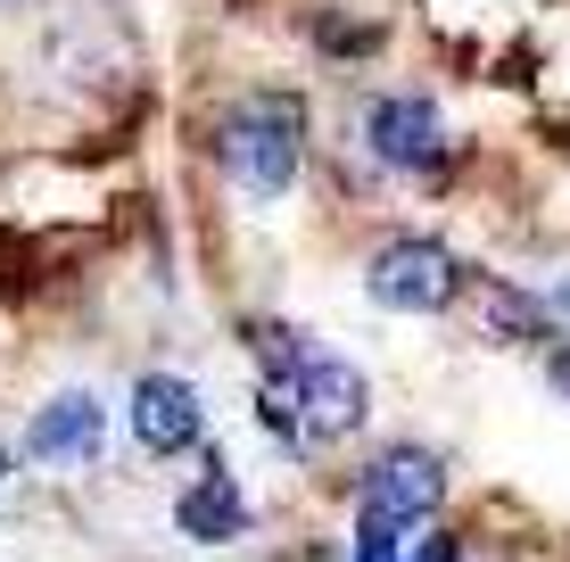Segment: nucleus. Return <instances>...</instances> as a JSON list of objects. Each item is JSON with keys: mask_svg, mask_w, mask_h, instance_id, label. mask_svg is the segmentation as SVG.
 Listing matches in <instances>:
<instances>
[{"mask_svg": "<svg viewBox=\"0 0 570 562\" xmlns=\"http://www.w3.org/2000/svg\"><path fill=\"white\" fill-rule=\"evenodd\" d=\"M265 422H273V438H347V431H364V373L356 364H340V356H323V347H306L298 364H282V373H265Z\"/></svg>", "mask_w": 570, "mask_h": 562, "instance_id": "f257e3e1", "label": "nucleus"}, {"mask_svg": "<svg viewBox=\"0 0 570 562\" xmlns=\"http://www.w3.org/2000/svg\"><path fill=\"white\" fill-rule=\"evenodd\" d=\"M224 166H232V183H240L248 199H282V190L298 183V166H306V116L289 108V100H248V108H232V125H224Z\"/></svg>", "mask_w": 570, "mask_h": 562, "instance_id": "f03ea898", "label": "nucleus"}, {"mask_svg": "<svg viewBox=\"0 0 570 562\" xmlns=\"http://www.w3.org/2000/svg\"><path fill=\"white\" fill-rule=\"evenodd\" d=\"M455 282H463V265H455V248H439V240H389L381 257L364 265L372 306H389V315H439V306L455 298Z\"/></svg>", "mask_w": 570, "mask_h": 562, "instance_id": "7ed1b4c3", "label": "nucleus"}, {"mask_svg": "<svg viewBox=\"0 0 570 562\" xmlns=\"http://www.w3.org/2000/svg\"><path fill=\"white\" fill-rule=\"evenodd\" d=\"M364 149L381 166H397V174H430V166L446 158V125H439V108H430V100L389 91V100L364 108Z\"/></svg>", "mask_w": 570, "mask_h": 562, "instance_id": "20e7f679", "label": "nucleus"}, {"mask_svg": "<svg viewBox=\"0 0 570 562\" xmlns=\"http://www.w3.org/2000/svg\"><path fill=\"white\" fill-rule=\"evenodd\" d=\"M26 455L33 463H100L108 455V405L91 390H58L33 405L26 422Z\"/></svg>", "mask_w": 570, "mask_h": 562, "instance_id": "39448f33", "label": "nucleus"}, {"mask_svg": "<svg viewBox=\"0 0 570 562\" xmlns=\"http://www.w3.org/2000/svg\"><path fill=\"white\" fill-rule=\"evenodd\" d=\"M439 496H446V463L430 447H389L381 463H372V480H364V513L397 521V530L430 521V513H439Z\"/></svg>", "mask_w": 570, "mask_h": 562, "instance_id": "423d86ee", "label": "nucleus"}, {"mask_svg": "<svg viewBox=\"0 0 570 562\" xmlns=\"http://www.w3.org/2000/svg\"><path fill=\"white\" fill-rule=\"evenodd\" d=\"M207 414H199V390H190L183 373H149L141 390H132V438H141L149 455H183L199 447Z\"/></svg>", "mask_w": 570, "mask_h": 562, "instance_id": "0eeeda50", "label": "nucleus"}, {"mask_svg": "<svg viewBox=\"0 0 570 562\" xmlns=\"http://www.w3.org/2000/svg\"><path fill=\"white\" fill-rule=\"evenodd\" d=\"M174 521H183V538H199V546H232V538L248 530V496L232 489V472H224V463H207V480H199V489H183Z\"/></svg>", "mask_w": 570, "mask_h": 562, "instance_id": "6e6552de", "label": "nucleus"}, {"mask_svg": "<svg viewBox=\"0 0 570 562\" xmlns=\"http://www.w3.org/2000/svg\"><path fill=\"white\" fill-rule=\"evenodd\" d=\"M538 332H546L538 298H521L513 282H488V339H538Z\"/></svg>", "mask_w": 570, "mask_h": 562, "instance_id": "1a4fd4ad", "label": "nucleus"}, {"mask_svg": "<svg viewBox=\"0 0 570 562\" xmlns=\"http://www.w3.org/2000/svg\"><path fill=\"white\" fill-rule=\"evenodd\" d=\"M347 562H397V521L364 513V530H356V554H347Z\"/></svg>", "mask_w": 570, "mask_h": 562, "instance_id": "9d476101", "label": "nucleus"}, {"mask_svg": "<svg viewBox=\"0 0 570 562\" xmlns=\"http://www.w3.org/2000/svg\"><path fill=\"white\" fill-rule=\"evenodd\" d=\"M546 381H554V390H562V397H570V339H562V347H554V356H546Z\"/></svg>", "mask_w": 570, "mask_h": 562, "instance_id": "9b49d317", "label": "nucleus"}, {"mask_svg": "<svg viewBox=\"0 0 570 562\" xmlns=\"http://www.w3.org/2000/svg\"><path fill=\"white\" fill-rule=\"evenodd\" d=\"M0 480H9V455H0Z\"/></svg>", "mask_w": 570, "mask_h": 562, "instance_id": "f8f14e48", "label": "nucleus"}]
</instances>
